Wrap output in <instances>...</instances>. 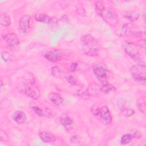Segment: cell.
Instances as JSON below:
<instances>
[{"mask_svg": "<svg viewBox=\"0 0 146 146\" xmlns=\"http://www.w3.org/2000/svg\"><path fill=\"white\" fill-rule=\"evenodd\" d=\"M26 80H27V82L30 84H33L34 83V81H35L34 76H33V75H31L30 74H27Z\"/></svg>", "mask_w": 146, "mask_h": 146, "instance_id": "cell-37", "label": "cell"}, {"mask_svg": "<svg viewBox=\"0 0 146 146\" xmlns=\"http://www.w3.org/2000/svg\"><path fill=\"white\" fill-rule=\"evenodd\" d=\"M48 99L51 102L57 106L62 104L63 102V98L57 93H51L48 95Z\"/></svg>", "mask_w": 146, "mask_h": 146, "instance_id": "cell-13", "label": "cell"}, {"mask_svg": "<svg viewBox=\"0 0 146 146\" xmlns=\"http://www.w3.org/2000/svg\"><path fill=\"white\" fill-rule=\"evenodd\" d=\"M78 64L76 63H71L68 67V71L70 72H74L78 70Z\"/></svg>", "mask_w": 146, "mask_h": 146, "instance_id": "cell-32", "label": "cell"}, {"mask_svg": "<svg viewBox=\"0 0 146 146\" xmlns=\"http://www.w3.org/2000/svg\"><path fill=\"white\" fill-rule=\"evenodd\" d=\"M60 21L63 22H67L68 19V17L66 16V15H63L60 19Z\"/></svg>", "mask_w": 146, "mask_h": 146, "instance_id": "cell-39", "label": "cell"}, {"mask_svg": "<svg viewBox=\"0 0 146 146\" xmlns=\"http://www.w3.org/2000/svg\"><path fill=\"white\" fill-rule=\"evenodd\" d=\"M65 78H66V80L67 81V82L71 85L75 86V85H76L78 83L76 78L72 75H68L66 76Z\"/></svg>", "mask_w": 146, "mask_h": 146, "instance_id": "cell-25", "label": "cell"}, {"mask_svg": "<svg viewBox=\"0 0 146 146\" xmlns=\"http://www.w3.org/2000/svg\"><path fill=\"white\" fill-rule=\"evenodd\" d=\"M51 73L52 75L57 78H60L62 76V71L58 66H53L51 68Z\"/></svg>", "mask_w": 146, "mask_h": 146, "instance_id": "cell-24", "label": "cell"}, {"mask_svg": "<svg viewBox=\"0 0 146 146\" xmlns=\"http://www.w3.org/2000/svg\"><path fill=\"white\" fill-rule=\"evenodd\" d=\"M123 16L129 21L133 22L138 19L140 17V13L136 11H125L123 14Z\"/></svg>", "mask_w": 146, "mask_h": 146, "instance_id": "cell-14", "label": "cell"}, {"mask_svg": "<svg viewBox=\"0 0 146 146\" xmlns=\"http://www.w3.org/2000/svg\"><path fill=\"white\" fill-rule=\"evenodd\" d=\"M88 91L90 95H96L101 92L100 86L96 83H92L90 85Z\"/></svg>", "mask_w": 146, "mask_h": 146, "instance_id": "cell-17", "label": "cell"}, {"mask_svg": "<svg viewBox=\"0 0 146 146\" xmlns=\"http://www.w3.org/2000/svg\"><path fill=\"white\" fill-rule=\"evenodd\" d=\"M76 94L79 97L83 99H88L91 96L89 94L88 89L84 87H82L78 89L76 91Z\"/></svg>", "mask_w": 146, "mask_h": 146, "instance_id": "cell-16", "label": "cell"}, {"mask_svg": "<svg viewBox=\"0 0 146 146\" xmlns=\"http://www.w3.org/2000/svg\"><path fill=\"white\" fill-rule=\"evenodd\" d=\"M104 10V5H103V3L102 1H98L95 2V13H96L97 15L101 17L102 12Z\"/></svg>", "mask_w": 146, "mask_h": 146, "instance_id": "cell-22", "label": "cell"}, {"mask_svg": "<svg viewBox=\"0 0 146 146\" xmlns=\"http://www.w3.org/2000/svg\"><path fill=\"white\" fill-rule=\"evenodd\" d=\"M32 109L33 111L39 116H44V110L39 108L38 106H33Z\"/></svg>", "mask_w": 146, "mask_h": 146, "instance_id": "cell-27", "label": "cell"}, {"mask_svg": "<svg viewBox=\"0 0 146 146\" xmlns=\"http://www.w3.org/2000/svg\"><path fill=\"white\" fill-rule=\"evenodd\" d=\"M76 13L78 14H79L82 17L86 16V11L83 8H82L81 7L76 9Z\"/></svg>", "mask_w": 146, "mask_h": 146, "instance_id": "cell-34", "label": "cell"}, {"mask_svg": "<svg viewBox=\"0 0 146 146\" xmlns=\"http://www.w3.org/2000/svg\"><path fill=\"white\" fill-rule=\"evenodd\" d=\"M23 92L29 97L36 100L40 96L39 90L37 88H33L28 85H25L22 88Z\"/></svg>", "mask_w": 146, "mask_h": 146, "instance_id": "cell-10", "label": "cell"}, {"mask_svg": "<svg viewBox=\"0 0 146 146\" xmlns=\"http://www.w3.org/2000/svg\"><path fill=\"white\" fill-rule=\"evenodd\" d=\"M138 109L143 113H145V104L144 103H140L137 105Z\"/></svg>", "mask_w": 146, "mask_h": 146, "instance_id": "cell-33", "label": "cell"}, {"mask_svg": "<svg viewBox=\"0 0 146 146\" xmlns=\"http://www.w3.org/2000/svg\"><path fill=\"white\" fill-rule=\"evenodd\" d=\"M58 19H57V18L55 17H52L50 18V19L48 24L51 27H56L58 25Z\"/></svg>", "mask_w": 146, "mask_h": 146, "instance_id": "cell-29", "label": "cell"}, {"mask_svg": "<svg viewBox=\"0 0 146 146\" xmlns=\"http://www.w3.org/2000/svg\"><path fill=\"white\" fill-rule=\"evenodd\" d=\"M94 41H95V39H94V36L90 34H87L84 35L81 38L82 44H90V43L94 42Z\"/></svg>", "mask_w": 146, "mask_h": 146, "instance_id": "cell-21", "label": "cell"}, {"mask_svg": "<svg viewBox=\"0 0 146 146\" xmlns=\"http://www.w3.org/2000/svg\"><path fill=\"white\" fill-rule=\"evenodd\" d=\"M128 26H127V25H126V24H125V25H124L123 26H122V27L120 29V30H119L118 31H117V34L119 35H120V36H124L126 34H127V30H128Z\"/></svg>", "mask_w": 146, "mask_h": 146, "instance_id": "cell-28", "label": "cell"}, {"mask_svg": "<svg viewBox=\"0 0 146 146\" xmlns=\"http://www.w3.org/2000/svg\"><path fill=\"white\" fill-rule=\"evenodd\" d=\"M100 108L96 105H93L91 107V112L95 116L99 115Z\"/></svg>", "mask_w": 146, "mask_h": 146, "instance_id": "cell-30", "label": "cell"}, {"mask_svg": "<svg viewBox=\"0 0 146 146\" xmlns=\"http://www.w3.org/2000/svg\"><path fill=\"white\" fill-rule=\"evenodd\" d=\"M11 55L7 51H2L1 58L4 61H8L11 59Z\"/></svg>", "mask_w": 146, "mask_h": 146, "instance_id": "cell-31", "label": "cell"}, {"mask_svg": "<svg viewBox=\"0 0 146 146\" xmlns=\"http://www.w3.org/2000/svg\"><path fill=\"white\" fill-rule=\"evenodd\" d=\"M99 116L100 119L104 125H108L112 122V116L107 106H103L100 108Z\"/></svg>", "mask_w": 146, "mask_h": 146, "instance_id": "cell-9", "label": "cell"}, {"mask_svg": "<svg viewBox=\"0 0 146 146\" xmlns=\"http://www.w3.org/2000/svg\"><path fill=\"white\" fill-rule=\"evenodd\" d=\"M101 17L108 25L115 26L118 23V19L116 13L111 9H104Z\"/></svg>", "mask_w": 146, "mask_h": 146, "instance_id": "cell-3", "label": "cell"}, {"mask_svg": "<svg viewBox=\"0 0 146 146\" xmlns=\"http://www.w3.org/2000/svg\"><path fill=\"white\" fill-rule=\"evenodd\" d=\"M0 23L1 25L7 27L11 24V19L10 17L6 14H1L0 16Z\"/></svg>", "mask_w": 146, "mask_h": 146, "instance_id": "cell-20", "label": "cell"}, {"mask_svg": "<svg viewBox=\"0 0 146 146\" xmlns=\"http://www.w3.org/2000/svg\"><path fill=\"white\" fill-rule=\"evenodd\" d=\"M60 121L62 125L66 128L70 127L73 124V121L68 116L66 115H62L60 116Z\"/></svg>", "mask_w": 146, "mask_h": 146, "instance_id": "cell-18", "label": "cell"}, {"mask_svg": "<svg viewBox=\"0 0 146 146\" xmlns=\"http://www.w3.org/2000/svg\"><path fill=\"white\" fill-rule=\"evenodd\" d=\"M70 140L72 143H76L79 141V138L77 135H74L71 137Z\"/></svg>", "mask_w": 146, "mask_h": 146, "instance_id": "cell-38", "label": "cell"}, {"mask_svg": "<svg viewBox=\"0 0 146 146\" xmlns=\"http://www.w3.org/2000/svg\"><path fill=\"white\" fill-rule=\"evenodd\" d=\"M116 89L114 86H113L112 84H111L108 82L102 84V86H100L101 92L105 93V94L115 92L116 91Z\"/></svg>", "mask_w": 146, "mask_h": 146, "instance_id": "cell-15", "label": "cell"}, {"mask_svg": "<svg viewBox=\"0 0 146 146\" xmlns=\"http://www.w3.org/2000/svg\"><path fill=\"white\" fill-rule=\"evenodd\" d=\"M50 17H49L46 14L43 13H38L35 15V20L38 22H40L43 23H48Z\"/></svg>", "mask_w": 146, "mask_h": 146, "instance_id": "cell-19", "label": "cell"}, {"mask_svg": "<svg viewBox=\"0 0 146 146\" xmlns=\"http://www.w3.org/2000/svg\"><path fill=\"white\" fill-rule=\"evenodd\" d=\"M13 120L18 124H22L27 120L26 113L22 111H17L13 115Z\"/></svg>", "mask_w": 146, "mask_h": 146, "instance_id": "cell-11", "label": "cell"}, {"mask_svg": "<svg viewBox=\"0 0 146 146\" xmlns=\"http://www.w3.org/2000/svg\"><path fill=\"white\" fill-rule=\"evenodd\" d=\"M40 139L44 143H53L55 141V136L47 131H42L39 133Z\"/></svg>", "mask_w": 146, "mask_h": 146, "instance_id": "cell-12", "label": "cell"}, {"mask_svg": "<svg viewBox=\"0 0 146 146\" xmlns=\"http://www.w3.org/2000/svg\"><path fill=\"white\" fill-rule=\"evenodd\" d=\"M31 17L29 15L22 16L19 22L18 30L21 34H26L30 27V21Z\"/></svg>", "mask_w": 146, "mask_h": 146, "instance_id": "cell-6", "label": "cell"}, {"mask_svg": "<svg viewBox=\"0 0 146 146\" xmlns=\"http://www.w3.org/2000/svg\"><path fill=\"white\" fill-rule=\"evenodd\" d=\"M45 58L51 62H58L62 58V53L59 50L48 51L44 54Z\"/></svg>", "mask_w": 146, "mask_h": 146, "instance_id": "cell-8", "label": "cell"}, {"mask_svg": "<svg viewBox=\"0 0 146 146\" xmlns=\"http://www.w3.org/2000/svg\"><path fill=\"white\" fill-rule=\"evenodd\" d=\"M4 39L10 48H16L19 44V40L15 33H9L5 36Z\"/></svg>", "mask_w": 146, "mask_h": 146, "instance_id": "cell-7", "label": "cell"}, {"mask_svg": "<svg viewBox=\"0 0 146 146\" xmlns=\"http://www.w3.org/2000/svg\"><path fill=\"white\" fill-rule=\"evenodd\" d=\"M124 50L137 64H144V62L140 59V53L135 44L131 42H126L124 46Z\"/></svg>", "mask_w": 146, "mask_h": 146, "instance_id": "cell-2", "label": "cell"}, {"mask_svg": "<svg viewBox=\"0 0 146 146\" xmlns=\"http://www.w3.org/2000/svg\"><path fill=\"white\" fill-rule=\"evenodd\" d=\"M131 134L133 136V138H140L141 136L140 132L137 130H133L132 132L131 133Z\"/></svg>", "mask_w": 146, "mask_h": 146, "instance_id": "cell-36", "label": "cell"}, {"mask_svg": "<svg viewBox=\"0 0 146 146\" xmlns=\"http://www.w3.org/2000/svg\"><path fill=\"white\" fill-rule=\"evenodd\" d=\"M82 50L87 55L96 56L99 54V47L94 42L88 44H82Z\"/></svg>", "mask_w": 146, "mask_h": 146, "instance_id": "cell-5", "label": "cell"}, {"mask_svg": "<svg viewBox=\"0 0 146 146\" xmlns=\"http://www.w3.org/2000/svg\"><path fill=\"white\" fill-rule=\"evenodd\" d=\"M7 139V135L6 133L2 130H0V140L1 141H6Z\"/></svg>", "mask_w": 146, "mask_h": 146, "instance_id": "cell-35", "label": "cell"}, {"mask_svg": "<svg viewBox=\"0 0 146 146\" xmlns=\"http://www.w3.org/2000/svg\"><path fill=\"white\" fill-rule=\"evenodd\" d=\"M133 139V137L131 133H127L121 136L120 143L123 145H126L129 143Z\"/></svg>", "mask_w": 146, "mask_h": 146, "instance_id": "cell-23", "label": "cell"}, {"mask_svg": "<svg viewBox=\"0 0 146 146\" xmlns=\"http://www.w3.org/2000/svg\"><path fill=\"white\" fill-rule=\"evenodd\" d=\"M133 79L137 83L145 84L146 82V67L145 64H136L129 68Z\"/></svg>", "mask_w": 146, "mask_h": 146, "instance_id": "cell-1", "label": "cell"}, {"mask_svg": "<svg viewBox=\"0 0 146 146\" xmlns=\"http://www.w3.org/2000/svg\"><path fill=\"white\" fill-rule=\"evenodd\" d=\"M121 112H122L123 115L126 117H129V116H132V115H133V113H134L133 109H132V108H130L128 107L124 108Z\"/></svg>", "mask_w": 146, "mask_h": 146, "instance_id": "cell-26", "label": "cell"}, {"mask_svg": "<svg viewBox=\"0 0 146 146\" xmlns=\"http://www.w3.org/2000/svg\"><path fill=\"white\" fill-rule=\"evenodd\" d=\"M93 71L97 79L102 83L107 82V70L99 63H95L93 65Z\"/></svg>", "mask_w": 146, "mask_h": 146, "instance_id": "cell-4", "label": "cell"}]
</instances>
